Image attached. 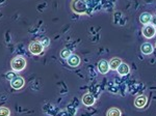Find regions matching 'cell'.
Segmentation results:
<instances>
[{
  "label": "cell",
  "mask_w": 156,
  "mask_h": 116,
  "mask_svg": "<svg viewBox=\"0 0 156 116\" xmlns=\"http://www.w3.org/2000/svg\"><path fill=\"white\" fill-rule=\"evenodd\" d=\"M11 67L15 72H21L26 67V60L23 56H17L12 60Z\"/></svg>",
  "instance_id": "6da1fadb"
},
{
  "label": "cell",
  "mask_w": 156,
  "mask_h": 116,
  "mask_svg": "<svg viewBox=\"0 0 156 116\" xmlns=\"http://www.w3.org/2000/svg\"><path fill=\"white\" fill-rule=\"evenodd\" d=\"M28 49H29V51L32 53V54L39 55V54H41V53L43 52L44 47H43V45L41 44V42H34V43H31V44L29 45Z\"/></svg>",
  "instance_id": "7a4b0ae2"
},
{
  "label": "cell",
  "mask_w": 156,
  "mask_h": 116,
  "mask_svg": "<svg viewBox=\"0 0 156 116\" xmlns=\"http://www.w3.org/2000/svg\"><path fill=\"white\" fill-rule=\"evenodd\" d=\"M156 33V29L153 25H147L143 28V34L147 39H152Z\"/></svg>",
  "instance_id": "3957f363"
},
{
  "label": "cell",
  "mask_w": 156,
  "mask_h": 116,
  "mask_svg": "<svg viewBox=\"0 0 156 116\" xmlns=\"http://www.w3.org/2000/svg\"><path fill=\"white\" fill-rule=\"evenodd\" d=\"M24 84H25V81L22 77H15L14 79L11 80V85L15 89H20V88H22L24 86Z\"/></svg>",
  "instance_id": "277c9868"
},
{
  "label": "cell",
  "mask_w": 156,
  "mask_h": 116,
  "mask_svg": "<svg viewBox=\"0 0 156 116\" xmlns=\"http://www.w3.org/2000/svg\"><path fill=\"white\" fill-rule=\"evenodd\" d=\"M147 97L146 95H138V97L134 101V106L136 108H144L146 104H147Z\"/></svg>",
  "instance_id": "5b68a950"
},
{
  "label": "cell",
  "mask_w": 156,
  "mask_h": 116,
  "mask_svg": "<svg viewBox=\"0 0 156 116\" xmlns=\"http://www.w3.org/2000/svg\"><path fill=\"white\" fill-rule=\"evenodd\" d=\"M98 70H99V72L101 74H106V73H108V70H110L109 63H108L106 60H101L98 63Z\"/></svg>",
  "instance_id": "8992f818"
},
{
  "label": "cell",
  "mask_w": 156,
  "mask_h": 116,
  "mask_svg": "<svg viewBox=\"0 0 156 116\" xmlns=\"http://www.w3.org/2000/svg\"><path fill=\"white\" fill-rule=\"evenodd\" d=\"M67 62H68V64H69L70 67H78V65H79V63H80V58L78 57L77 55L72 54L71 56H70V57L67 59Z\"/></svg>",
  "instance_id": "52a82bcc"
},
{
  "label": "cell",
  "mask_w": 156,
  "mask_h": 116,
  "mask_svg": "<svg viewBox=\"0 0 156 116\" xmlns=\"http://www.w3.org/2000/svg\"><path fill=\"white\" fill-rule=\"evenodd\" d=\"M82 103H83V105L87 106V107L89 106H93L95 103V97L90 93H85L83 97H82Z\"/></svg>",
  "instance_id": "ba28073f"
},
{
  "label": "cell",
  "mask_w": 156,
  "mask_h": 116,
  "mask_svg": "<svg viewBox=\"0 0 156 116\" xmlns=\"http://www.w3.org/2000/svg\"><path fill=\"white\" fill-rule=\"evenodd\" d=\"M140 50H142V52L144 53L145 55H149L153 52V46L150 44V43H145V44L142 45Z\"/></svg>",
  "instance_id": "9c48e42d"
},
{
  "label": "cell",
  "mask_w": 156,
  "mask_h": 116,
  "mask_svg": "<svg viewBox=\"0 0 156 116\" xmlns=\"http://www.w3.org/2000/svg\"><path fill=\"white\" fill-rule=\"evenodd\" d=\"M109 67H110V70H118V67H120V64L122 63V60L120 59V58H118V57H115V58H112V60H110L109 62Z\"/></svg>",
  "instance_id": "30bf717a"
},
{
  "label": "cell",
  "mask_w": 156,
  "mask_h": 116,
  "mask_svg": "<svg viewBox=\"0 0 156 116\" xmlns=\"http://www.w3.org/2000/svg\"><path fill=\"white\" fill-rule=\"evenodd\" d=\"M117 70H118V73H119V75L125 76V75L129 74L130 69H129V67H128V64H126V63H121L120 67H118Z\"/></svg>",
  "instance_id": "8fae6325"
},
{
  "label": "cell",
  "mask_w": 156,
  "mask_h": 116,
  "mask_svg": "<svg viewBox=\"0 0 156 116\" xmlns=\"http://www.w3.org/2000/svg\"><path fill=\"white\" fill-rule=\"evenodd\" d=\"M151 20H152V15L149 14V12H143L140 17V21L143 24H149Z\"/></svg>",
  "instance_id": "7c38bea8"
},
{
  "label": "cell",
  "mask_w": 156,
  "mask_h": 116,
  "mask_svg": "<svg viewBox=\"0 0 156 116\" xmlns=\"http://www.w3.org/2000/svg\"><path fill=\"white\" fill-rule=\"evenodd\" d=\"M77 9H80V12H85V4L81 2L80 0H76L74 2V11H77Z\"/></svg>",
  "instance_id": "4fadbf2b"
},
{
  "label": "cell",
  "mask_w": 156,
  "mask_h": 116,
  "mask_svg": "<svg viewBox=\"0 0 156 116\" xmlns=\"http://www.w3.org/2000/svg\"><path fill=\"white\" fill-rule=\"evenodd\" d=\"M107 116H121V111L117 108H112L107 111Z\"/></svg>",
  "instance_id": "5bb4252c"
},
{
  "label": "cell",
  "mask_w": 156,
  "mask_h": 116,
  "mask_svg": "<svg viewBox=\"0 0 156 116\" xmlns=\"http://www.w3.org/2000/svg\"><path fill=\"white\" fill-rule=\"evenodd\" d=\"M72 55V53L70 50H68V49H64L62 52H60V57L62 58H66V59H68L70 56Z\"/></svg>",
  "instance_id": "9a60e30c"
},
{
  "label": "cell",
  "mask_w": 156,
  "mask_h": 116,
  "mask_svg": "<svg viewBox=\"0 0 156 116\" xmlns=\"http://www.w3.org/2000/svg\"><path fill=\"white\" fill-rule=\"evenodd\" d=\"M9 114H11V111L9 108L0 107V116H9Z\"/></svg>",
  "instance_id": "2e32d148"
},
{
  "label": "cell",
  "mask_w": 156,
  "mask_h": 116,
  "mask_svg": "<svg viewBox=\"0 0 156 116\" xmlns=\"http://www.w3.org/2000/svg\"><path fill=\"white\" fill-rule=\"evenodd\" d=\"M41 44L43 45V47H48L49 44H50V41L49 39H47V37H45V39H43L41 41Z\"/></svg>",
  "instance_id": "e0dca14e"
},
{
  "label": "cell",
  "mask_w": 156,
  "mask_h": 116,
  "mask_svg": "<svg viewBox=\"0 0 156 116\" xmlns=\"http://www.w3.org/2000/svg\"><path fill=\"white\" fill-rule=\"evenodd\" d=\"M6 78H7V79H9V80H12L15 78V75L12 74V73H9V74H7V76H6Z\"/></svg>",
  "instance_id": "ac0fdd59"
},
{
  "label": "cell",
  "mask_w": 156,
  "mask_h": 116,
  "mask_svg": "<svg viewBox=\"0 0 156 116\" xmlns=\"http://www.w3.org/2000/svg\"><path fill=\"white\" fill-rule=\"evenodd\" d=\"M151 22H152V24H153V26H156V16L155 17H152V20H151Z\"/></svg>",
  "instance_id": "d6986e66"
}]
</instances>
